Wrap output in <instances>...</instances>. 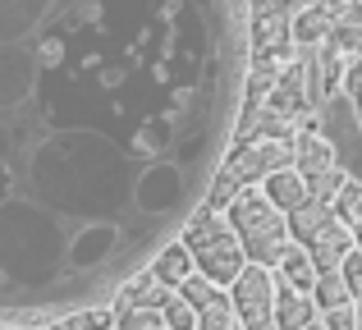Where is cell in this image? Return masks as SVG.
I'll return each mask as SVG.
<instances>
[{
	"label": "cell",
	"instance_id": "6da1fadb",
	"mask_svg": "<svg viewBox=\"0 0 362 330\" xmlns=\"http://www.w3.org/2000/svg\"><path fill=\"white\" fill-rule=\"evenodd\" d=\"M247 0H0V322L115 298L211 202Z\"/></svg>",
	"mask_w": 362,
	"mask_h": 330
},
{
	"label": "cell",
	"instance_id": "7a4b0ae2",
	"mask_svg": "<svg viewBox=\"0 0 362 330\" xmlns=\"http://www.w3.org/2000/svg\"><path fill=\"white\" fill-rule=\"evenodd\" d=\"M225 220H230L234 239L243 243V257H252L257 266H280V257L289 252V220L262 193H239Z\"/></svg>",
	"mask_w": 362,
	"mask_h": 330
},
{
	"label": "cell",
	"instance_id": "3957f363",
	"mask_svg": "<svg viewBox=\"0 0 362 330\" xmlns=\"http://www.w3.org/2000/svg\"><path fill=\"white\" fill-rule=\"evenodd\" d=\"M179 243H184L188 257H193V271H197V276H206L216 289L234 285V276L243 271V243L234 239V230H230L225 216H211V211L193 216Z\"/></svg>",
	"mask_w": 362,
	"mask_h": 330
},
{
	"label": "cell",
	"instance_id": "277c9868",
	"mask_svg": "<svg viewBox=\"0 0 362 330\" xmlns=\"http://www.w3.org/2000/svg\"><path fill=\"white\" fill-rule=\"evenodd\" d=\"M317 115H321V129H317V134L330 143L339 175L362 184V115H358L354 101H349V92L344 88L326 92V101L317 106Z\"/></svg>",
	"mask_w": 362,
	"mask_h": 330
},
{
	"label": "cell",
	"instance_id": "5b68a950",
	"mask_svg": "<svg viewBox=\"0 0 362 330\" xmlns=\"http://www.w3.org/2000/svg\"><path fill=\"white\" fill-rule=\"evenodd\" d=\"M230 312L243 330H275V276L271 266H243L230 285Z\"/></svg>",
	"mask_w": 362,
	"mask_h": 330
},
{
	"label": "cell",
	"instance_id": "8992f818",
	"mask_svg": "<svg viewBox=\"0 0 362 330\" xmlns=\"http://www.w3.org/2000/svg\"><path fill=\"white\" fill-rule=\"evenodd\" d=\"M257 193L266 197V202L275 206L280 216H298L303 206L312 202V193H308V184H303V175L293 165H284V170H271V175L262 179V188Z\"/></svg>",
	"mask_w": 362,
	"mask_h": 330
},
{
	"label": "cell",
	"instance_id": "52a82bcc",
	"mask_svg": "<svg viewBox=\"0 0 362 330\" xmlns=\"http://www.w3.org/2000/svg\"><path fill=\"white\" fill-rule=\"evenodd\" d=\"M354 248V230L349 225H339V220H326V225H317L312 230V266H321V271H339V261H344V252Z\"/></svg>",
	"mask_w": 362,
	"mask_h": 330
},
{
	"label": "cell",
	"instance_id": "ba28073f",
	"mask_svg": "<svg viewBox=\"0 0 362 330\" xmlns=\"http://www.w3.org/2000/svg\"><path fill=\"white\" fill-rule=\"evenodd\" d=\"M326 46H330V51H339V55H362V5L344 0V5L335 9Z\"/></svg>",
	"mask_w": 362,
	"mask_h": 330
},
{
	"label": "cell",
	"instance_id": "9c48e42d",
	"mask_svg": "<svg viewBox=\"0 0 362 330\" xmlns=\"http://www.w3.org/2000/svg\"><path fill=\"white\" fill-rule=\"evenodd\" d=\"M312 322H317L312 294H298V289H289V285L275 289V330H308Z\"/></svg>",
	"mask_w": 362,
	"mask_h": 330
},
{
	"label": "cell",
	"instance_id": "30bf717a",
	"mask_svg": "<svg viewBox=\"0 0 362 330\" xmlns=\"http://www.w3.org/2000/svg\"><path fill=\"white\" fill-rule=\"evenodd\" d=\"M330 18H335V5H293V18H289V33H293V42H303V46H317V42H326L330 37Z\"/></svg>",
	"mask_w": 362,
	"mask_h": 330
},
{
	"label": "cell",
	"instance_id": "8fae6325",
	"mask_svg": "<svg viewBox=\"0 0 362 330\" xmlns=\"http://www.w3.org/2000/svg\"><path fill=\"white\" fill-rule=\"evenodd\" d=\"M188 276H193V257H188L184 243H170V248L151 261V280H160V285H170V289H179Z\"/></svg>",
	"mask_w": 362,
	"mask_h": 330
},
{
	"label": "cell",
	"instance_id": "7c38bea8",
	"mask_svg": "<svg viewBox=\"0 0 362 330\" xmlns=\"http://www.w3.org/2000/svg\"><path fill=\"white\" fill-rule=\"evenodd\" d=\"M280 285L298 289V294H312V285H317V266H312V257L303 248H293V243H289V252L280 257Z\"/></svg>",
	"mask_w": 362,
	"mask_h": 330
},
{
	"label": "cell",
	"instance_id": "4fadbf2b",
	"mask_svg": "<svg viewBox=\"0 0 362 330\" xmlns=\"http://www.w3.org/2000/svg\"><path fill=\"white\" fill-rule=\"evenodd\" d=\"M312 303H317L321 312L354 303V298H349V289H344V276H339V271H317V285H312Z\"/></svg>",
	"mask_w": 362,
	"mask_h": 330
},
{
	"label": "cell",
	"instance_id": "5bb4252c",
	"mask_svg": "<svg viewBox=\"0 0 362 330\" xmlns=\"http://www.w3.org/2000/svg\"><path fill=\"white\" fill-rule=\"evenodd\" d=\"M335 220L339 225H349V230H354V225L362 220V184L358 179H344V184H339V193H335Z\"/></svg>",
	"mask_w": 362,
	"mask_h": 330
},
{
	"label": "cell",
	"instance_id": "9a60e30c",
	"mask_svg": "<svg viewBox=\"0 0 362 330\" xmlns=\"http://www.w3.org/2000/svg\"><path fill=\"white\" fill-rule=\"evenodd\" d=\"M160 322H165V330H197V312L179 294H170L165 303H160Z\"/></svg>",
	"mask_w": 362,
	"mask_h": 330
},
{
	"label": "cell",
	"instance_id": "2e32d148",
	"mask_svg": "<svg viewBox=\"0 0 362 330\" xmlns=\"http://www.w3.org/2000/svg\"><path fill=\"white\" fill-rule=\"evenodd\" d=\"M197 330H243V326H239V317L230 312V298H221V303L197 312Z\"/></svg>",
	"mask_w": 362,
	"mask_h": 330
},
{
	"label": "cell",
	"instance_id": "e0dca14e",
	"mask_svg": "<svg viewBox=\"0 0 362 330\" xmlns=\"http://www.w3.org/2000/svg\"><path fill=\"white\" fill-rule=\"evenodd\" d=\"M339 276H344V289L354 303H362V248H349L344 261H339Z\"/></svg>",
	"mask_w": 362,
	"mask_h": 330
},
{
	"label": "cell",
	"instance_id": "ac0fdd59",
	"mask_svg": "<svg viewBox=\"0 0 362 330\" xmlns=\"http://www.w3.org/2000/svg\"><path fill=\"white\" fill-rule=\"evenodd\" d=\"M115 330H165V322H160V307H129Z\"/></svg>",
	"mask_w": 362,
	"mask_h": 330
},
{
	"label": "cell",
	"instance_id": "d6986e66",
	"mask_svg": "<svg viewBox=\"0 0 362 330\" xmlns=\"http://www.w3.org/2000/svg\"><path fill=\"white\" fill-rule=\"evenodd\" d=\"M344 92H349V101L358 106V115H362V55L354 60V69L344 73Z\"/></svg>",
	"mask_w": 362,
	"mask_h": 330
},
{
	"label": "cell",
	"instance_id": "ffe728a7",
	"mask_svg": "<svg viewBox=\"0 0 362 330\" xmlns=\"http://www.w3.org/2000/svg\"><path fill=\"white\" fill-rule=\"evenodd\" d=\"M247 5H252V18H257V14H271L280 0H247Z\"/></svg>",
	"mask_w": 362,
	"mask_h": 330
},
{
	"label": "cell",
	"instance_id": "44dd1931",
	"mask_svg": "<svg viewBox=\"0 0 362 330\" xmlns=\"http://www.w3.org/2000/svg\"><path fill=\"white\" fill-rule=\"evenodd\" d=\"M354 5H362V0H354Z\"/></svg>",
	"mask_w": 362,
	"mask_h": 330
}]
</instances>
